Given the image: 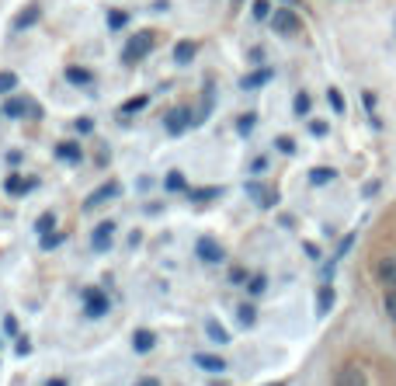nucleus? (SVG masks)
Returning a JSON list of instances; mask_svg holds the SVG:
<instances>
[{"instance_id": "7", "label": "nucleus", "mask_w": 396, "mask_h": 386, "mask_svg": "<svg viewBox=\"0 0 396 386\" xmlns=\"http://www.w3.org/2000/svg\"><path fill=\"white\" fill-rule=\"evenodd\" d=\"M195 254H198V261H205V264H222V261H226L222 244L212 240V237H198V240H195Z\"/></svg>"}, {"instance_id": "13", "label": "nucleus", "mask_w": 396, "mask_h": 386, "mask_svg": "<svg viewBox=\"0 0 396 386\" xmlns=\"http://www.w3.org/2000/svg\"><path fill=\"white\" fill-rule=\"evenodd\" d=\"M153 345H156V334H153V330H146V327L132 330V352H136V355L153 352Z\"/></svg>"}, {"instance_id": "33", "label": "nucleus", "mask_w": 396, "mask_h": 386, "mask_svg": "<svg viewBox=\"0 0 396 386\" xmlns=\"http://www.w3.org/2000/svg\"><path fill=\"white\" fill-rule=\"evenodd\" d=\"M126 21H129V14H126V11H111V14H108V28H111V32L126 28Z\"/></svg>"}, {"instance_id": "5", "label": "nucleus", "mask_w": 396, "mask_h": 386, "mask_svg": "<svg viewBox=\"0 0 396 386\" xmlns=\"http://www.w3.org/2000/svg\"><path fill=\"white\" fill-rule=\"evenodd\" d=\"M334 386H369V376L358 362H345L334 372Z\"/></svg>"}, {"instance_id": "3", "label": "nucleus", "mask_w": 396, "mask_h": 386, "mask_svg": "<svg viewBox=\"0 0 396 386\" xmlns=\"http://www.w3.org/2000/svg\"><path fill=\"white\" fill-rule=\"evenodd\" d=\"M150 49H153V35H150V32H139V35H132V38L126 42L122 60H126V63H139L143 56H150Z\"/></svg>"}, {"instance_id": "27", "label": "nucleus", "mask_w": 396, "mask_h": 386, "mask_svg": "<svg viewBox=\"0 0 396 386\" xmlns=\"http://www.w3.org/2000/svg\"><path fill=\"white\" fill-rule=\"evenodd\" d=\"M150 104V94H139V98H132V101H126L122 104V115H132V112H143V108Z\"/></svg>"}, {"instance_id": "20", "label": "nucleus", "mask_w": 396, "mask_h": 386, "mask_svg": "<svg viewBox=\"0 0 396 386\" xmlns=\"http://www.w3.org/2000/svg\"><path fill=\"white\" fill-rule=\"evenodd\" d=\"M67 80L77 84V87H91V84H94V73H91V70H80V67H67Z\"/></svg>"}, {"instance_id": "21", "label": "nucleus", "mask_w": 396, "mask_h": 386, "mask_svg": "<svg viewBox=\"0 0 396 386\" xmlns=\"http://www.w3.org/2000/svg\"><path fill=\"white\" fill-rule=\"evenodd\" d=\"M334 178H337L334 168H313V171H310V185H313V188H316V185H330Z\"/></svg>"}, {"instance_id": "28", "label": "nucleus", "mask_w": 396, "mask_h": 386, "mask_svg": "<svg viewBox=\"0 0 396 386\" xmlns=\"http://www.w3.org/2000/svg\"><path fill=\"white\" fill-rule=\"evenodd\" d=\"M268 289V279H264V275H251V279H247V296H261Z\"/></svg>"}, {"instance_id": "32", "label": "nucleus", "mask_w": 396, "mask_h": 386, "mask_svg": "<svg viewBox=\"0 0 396 386\" xmlns=\"http://www.w3.org/2000/svg\"><path fill=\"white\" fill-rule=\"evenodd\" d=\"M237 317H240V323H244V327H254V320H257V310H254L251 303H244V306L237 310Z\"/></svg>"}, {"instance_id": "31", "label": "nucleus", "mask_w": 396, "mask_h": 386, "mask_svg": "<svg viewBox=\"0 0 396 386\" xmlns=\"http://www.w3.org/2000/svg\"><path fill=\"white\" fill-rule=\"evenodd\" d=\"M254 122H257V115H254V112L240 115V122H237V133H240V136H251V133H254Z\"/></svg>"}, {"instance_id": "37", "label": "nucleus", "mask_w": 396, "mask_h": 386, "mask_svg": "<svg viewBox=\"0 0 396 386\" xmlns=\"http://www.w3.org/2000/svg\"><path fill=\"white\" fill-rule=\"evenodd\" d=\"M60 240H63L60 234H45V237H42V251H52V247H60Z\"/></svg>"}, {"instance_id": "40", "label": "nucleus", "mask_w": 396, "mask_h": 386, "mask_svg": "<svg viewBox=\"0 0 396 386\" xmlns=\"http://www.w3.org/2000/svg\"><path fill=\"white\" fill-rule=\"evenodd\" d=\"M216 195H219L216 188H202V192H191V198H195V202H205V198H216Z\"/></svg>"}, {"instance_id": "41", "label": "nucleus", "mask_w": 396, "mask_h": 386, "mask_svg": "<svg viewBox=\"0 0 396 386\" xmlns=\"http://www.w3.org/2000/svg\"><path fill=\"white\" fill-rule=\"evenodd\" d=\"M14 352H18V355H28V352H32V341H28V338H18Z\"/></svg>"}, {"instance_id": "11", "label": "nucleus", "mask_w": 396, "mask_h": 386, "mask_svg": "<svg viewBox=\"0 0 396 386\" xmlns=\"http://www.w3.org/2000/svg\"><path fill=\"white\" fill-rule=\"evenodd\" d=\"M32 188H38V181H35V178H25V174H11V178L4 181V192H8V195H28Z\"/></svg>"}, {"instance_id": "34", "label": "nucleus", "mask_w": 396, "mask_h": 386, "mask_svg": "<svg viewBox=\"0 0 396 386\" xmlns=\"http://www.w3.org/2000/svg\"><path fill=\"white\" fill-rule=\"evenodd\" d=\"M275 146H278L281 153H296V139H289V136H278V139H275Z\"/></svg>"}, {"instance_id": "38", "label": "nucleus", "mask_w": 396, "mask_h": 386, "mask_svg": "<svg viewBox=\"0 0 396 386\" xmlns=\"http://www.w3.org/2000/svg\"><path fill=\"white\" fill-rule=\"evenodd\" d=\"M362 104H365V112L372 115V112H375V104H379V98H375L372 91H365V94H362Z\"/></svg>"}, {"instance_id": "9", "label": "nucleus", "mask_w": 396, "mask_h": 386, "mask_svg": "<svg viewBox=\"0 0 396 386\" xmlns=\"http://www.w3.org/2000/svg\"><path fill=\"white\" fill-rule=\"evenodd\" d=\"M122 192V185L119 181H108V185H101V188H94L87 198H84V209H97L101 202H108V198H115Z\"/></svg>"}, {"instance_id": "29", "label": "nucleus", "mask_w": 396, "mask_h": 386, "mask_svg": "<svg viewBox=\"0 0 396 386\" xmlns=\"http://www.w3.org/2000/svg\"><path fill=\"white\" fill-rule=\"evenodd\" d=\"M382 310H386V317L396 323V289H386V296H382Z\"/></svg>"}, {"instance_id": "23", "label": "nucleus", "mask_w": 396, "mask_h": 386, "mask_svg": "<svg viewBox=\"0 0 396 386\" xmlns=\"http://www.w3.org/2000/svg\"><path fill=\"white\" fill-rule=\"evenodd\" d=\"M35 234H38V237L56 234V216H52V212H42V216L35 219Z\"/></svg>"}, {"instance_id": "22", "label": "nucleus", "mask_w": 396, "mask_h": 386, "mask_svg": "<svg viewBox=\"0 0 396 386\" xmlns=\"http://www.w3.org/2000/svg\"><path fill=\"white\" fill-rule=\"evenodd\" d=\"M251 14H254V21H271V14H275L271 0H254V4H251Z\"/></svg>"}, {"instance_id": "35", "label": "nucleus", "mask_w": 396, "mask_h": 386, "mask_svg": "<svg viewBox=\"0 0 396 386\" xmlns=\"http://www.w3.org/2000/svg\"><path fill=\"white\" fill-rule=\"evenodd\" d=\"M35 18H38V11H35V8H32V11H28V14H21V18H18V21H14V28H28V25H35Z\"/></svg>"}, {"instance_id": "6", "label": "nucleus", "mask_w": 396, "mask_h": 386, "mask_svg": "<svg viewBox=\"0 0 396 386\" xmlns=\"http://www.w3.org/2000/svg\"><path fill=\"white\" fill-rule=\"evenodd\" d=\"M372 275H375V282H379L382 289H396V254H382V258L375 261Z\"/></svg>"}, {"instance_id": "26", "label": "nucleus", "mask_w": 396, "mask_h": 386, "mask_svg": "<svg viewBox=\"0 0 396 386\" xmlns=\"http://www.w3.org/2000/svg\"><path fill=\"white\" fill-rule=\"evenodd\" d=\"M327 101H330V108H334L337 115H345V112H348V104H345V98H341V91H337V87L327 91Z\"/></svg>"}, {"instance_id": "46", "label": "nucleus", "mask_w": 396, "mask_h": 386, "mask_svg": "<svg viewBox=\"0 0 396 386\" xmlns=\"http://www.w3.org/2000/svg\"><path fill=\"white\" fill-rule=\"evenodd\" d=\"M271 386H286V383H271Z\"/></svg>"}, {"instance_id": "10", "label": "nucleus", "mask_w": 396, "mask_h": 386, "mask_svg": "<svg viewBox=\"0 0 396 386\" xmlns=\"http://www.w3.org/2000/svg\"><path fill=\"white\" fill-rule=\"evenodd\" d=\"M111 234H115V223H111V219L97 223V227H94V237H91V247H94V251H108V247H111Z\"/></svg>"}, {"instance_id": "19", "label": "nucleus", "mask_w": 396, "mask_h": 386, "mask_svg": "<svg viewBox=\"0 0 396 386\" xmlns=\"http://www.w3.org/2000/svg\"><path fill=\"white\" fill-rule=\"evenodd\" d=\"M271 77H275V70H268V67H264V70H254V73H247V77L240 80V87H244V91H254V87H264Z\"/></svg>"}, {"instance_id": "24", "label": "nucleus", "mask_w": 396, "mask_h": 386, "mask_svg": "<svg viewBox=\"0 0 396 386\" xmlns=\"http://www.w3.org/2000/svg\"><path fill=\"white\" fill-rule=\"evenodd\" d=\"M163 185H167V192H185V188H188V181H185L181 171H167V181H163Z\"/></svg>"}, {"instance_id": "2", "label": "nucleus", "mask_w": 396, "mask_h": 386, "mask_svg": "<svg viewBox=\"0 0 396 386\" xmlns=\"http://www.w3.org/2000/svg\"><path fill=\"white\" fill-rule=\"evenodd\" d=\"M80 299H84V317H87V320H101V317L111 310L108 296H104L101 289H94V286H91V289H84V293H80Z\"/></svg>"}, {"instance_id": "25", "label": "nucleus", "mask_w": 396, "mask_h": 386, "mask_svg": "<svg viewBox=\"0 0 396 386\" xmlns=\"http://www.w3.org/2000/svg\"><path fill=\"white\" fill-rule=\"evenodd\" d=\"M18 91V77L11 70H0V94H14Z\"/></svg>"}, {"instance_id": "15", "label": "nucleus", "mask_w": 396, "mask_h": 386, "mask_svg": "<svg viewBox=\"0 0 396 386\" xmlns=\"http://www.w3.org/2000/svg\"><path fill=\"white\" fill-rule=\"evenodd\" d=\"M247 195H251L257 205H264V209H271V205L278 202V195H275V192H268V188H264V185H257V181H251V185H247Z\"/></svg>"}, {"instance_id": "43", "label": "nucleus", "mask_w": 396, "mask_h": 386, "mask_svg": "<svg viewBox=\"0 0 396 386\" xmlns=\"http://www.w3.org/2000/svg\"><path fill=\"white\" fill-rule=\"evenodd\" d=\"M4 330H8V334H14V330H18V320H14V317H11V313H8V317H4Z\"/></svg>"}, {"instance_id": "45", "label": "nucleus", "mask_w": 396, "mask_h": 386, "mask_svg": "<svg viewBox=\"0 0 396 386\" xmlns=\"http://www.w3.org/2000/svg\"><path fill=\"white\" fill-rule=\"evenodd\" d=\"M136 386H160V379H153V376H146V379H139Z\"/></svg>"}, {"instance_id": "42", "label": "nucleus", "mask_w": 396, "mask_h": 386, "mask_svg": "<svg viewBox=\"0 0 396 386\" xmlns=\"http://www.w3.org/2000/svg\"><path fill=\"white\" fill-rule=\"evenodd\" d=\"M351 244H355V237H345V244H341V247H337V258H345V254L351 251Z\"/></svg>"}, {"instance_id": "44", "label": "nucleus", "mask_w": 396, "mask_h": 386, "mask_svg": "<svg viewBox=\"0 0 396 386\" xmlns=\"http://www.w3.org/2000/svg\"><path fill=\"white\" fill-rule=\"evenodd\" d=\"M230 279H233V282H247V271H244V268H233Z\"/></svg>"}, {"instance_id": "8", "label": "nucleus", "mask_w": 396, "mask_h": 386, "mask_svg": "<svg viewBox=\"0 0 396 386\" xmlns=\"http://www.w3.org/2000/svg\"><path fill=\"white\" fill-rule=\"evenodd\" d=\"M271 28H275L278 35H292V32H299V14L289 11V8H275V14H271Z\"/></svg>"}, {"instance_id": "4", "label": "nucleus", "mask_w": 396, "mask_h": 386, "mask_svg": "<svg viewBox=\"0 0 396 386\" xmlns=\"http://www.w3.org/2000/svg\"><path fill=\"white\" fill-rule=\"evenodd\" d=\"M4 115H11V119H25V115L38 119V115H42V108H38V104H35L32 98L11 94V98H8V104H4Z\"/></svg>"}, {"instance_id": "1", "label": "nucleus", "mask_w": 396, "mask_h": 386, "mask_svg": "<svg viewBox=\"0 0 396 386\" xmlns=\"http://www.w3.org/2000/svg\"><path fill=\"white\" fill-rule=\"evenodd\" d=\"M191 126H198V122H195V112H191V108H185V104L171 108V112L163 115V129L171 133V136H181V133H188Z\"/></svg>"}, {"instance_id": "12", "label": "nucleus", "mask_w": 396, "mask_h": 386, "mask_svg": "<svg viewBox=\"0 0 396 386\" xmlns=\"http://www.w3.org/2000/svg\"><path fill=\"white\" fill-rule=\"evenodd\" d=\"M195 56H198V45H195L191 38H181V42L174 45V63H178V67H191Z\"/></svg>"}, {"instance_id": "39", "label": "nucleus", "mask_w": 396, "mask_h": 386, "mask_svg": "<svg viewBox=\"0 0 396 386\" xmlns=\"http://www.w3.org/2000/svg\"><path fill=\"white\" fill-rule=\"evenodd\" d=\"M310 133H313V136H327V122H323V119H313V122H310Z\"/></svg>"}, {"instance_id": "16", "label": "nucleus", "mask_w": 396, "mask_h": 386, "mask_svg": "<svg viewBox=\"0 0 396 386\" xmlns=\"http://www.w3.org/2000/svg\"><path fill=\"white\" fill-rule=\"evenodd\" d=\"M334 299H337L334 286H320V289H316V317H327V313L334 310Z\"/></svg>"}, {"instance_id": "17", "label": "nucleus", "mask_w": 396, "mask_h": 386, "mask_svg": "<svg viewBox=\"0 0 396 386\" xmlns=\"http://www.w3.org/2000/svg\"><path fill=\"white\" fill-rule=\"evenodd\" d=\"M56 157H60L63 163H80L84 150H80V143H60V146H56Z\"/></svg>"}, {"instance_id": "36", "label": "nucleus", "mask_w": 396, "mask_h": 386, "mask_svg": "<svg viewBox=\"0 0 396 386\" xmlns=\"http://www.w3.org/2000/svg\"><path fill=\"white\" fill-rule=\"evenodd\" d=\"M73 129H77L80 136H87V133L94 129V119H87V115H84V119H77V122H73Z\"/></svg>"}, {"instance_id": "30", "label": "nucleus", "mask_w": 396, "mask_h": 386, "mask_svg": "<svg viewBox=\"0 0 396 386\" xmlns=\"http://www.w3.org/2000/svg\"><path fill=\"white\" fill-rule=\"evenodd\" d=\"M292 108H296V115H310V108H313V98H310V94L303 91V94H296Z\"/></svg>"}, {"instance_id": "14", "label": "nucleus", "mask_w": 396, "mask_h": 386, "mask_svg": "<svg viewBox=\"0 0 396 386\" xmlns=\"http://www.w3.org/2000/svg\"><path fill=\"white\" fill-rule=\"evenodd\" d=\"M191 362H195L198 369H205V372H226V359L209 355V352H195V355H191Z\"/></svg>"}, {"instance_id": "18", "label": "nucleus", "mask_w": 396, "mask_h": 386, "mask_svg": "<svg viewBox=\"0 0 396 386\" xmlns=\"http://www.w3.org/2000/svg\"><path fill=\"white\" fill-rule=\"evenodd\" d=\"M205 334H209V341H216V345H230V330H226L219 320H205Z\"/></svg>"}]
</instances>
